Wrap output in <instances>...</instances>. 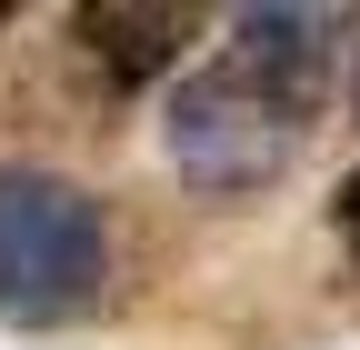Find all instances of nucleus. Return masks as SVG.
Wrapping results in <instances>:
<instances>
[{"instance_id":"obj_1","label":"nucleus","mask_w":360,"mask_h":350,"mask_svg":"<svg viewBox=\"0 0 360 350\" xmlns=\"http://www.w3.org/2000/svg\"><path fill=\"white\" fill-rule=\"evenodd\" d=\"M110 280V231L90 190L51 170H0V320H70Z\"/></svg>"},{"instance_id":"obj_3","label":"nucleus","mask_w":360,"mask_h":350,"mask_svg":"<svg viewBox=\"0 0 360 350\" xmlns=\"http://www.w3.org/2000/svg\"><path fill=\"white\" fill-rule=\"evenodd\" d=\"M90 51H101L120 80H150L180 60V40H191V11H170V0H90V11L70 20Z\"/></svg>"},{"instance_id":"obj_5","label":"nucleus","mask_w":360,"mask_h":350,"mask_svg":"<svg viewBox=\"0 0 360 350\" xmlns=\"http://www.w3.org/2000/svg\"><path fill=\"white\" fill-rule=\"evenodd\" d=\"M0 20H11V0H0Z\"/></svg>"},{"instance_id":"obj_2","label":"nucleus","mask_w":360,"mask_h":350,"mask_svg":"<svg viewBox=\"0 0 360 350\" xmlns=\"http://www.w3.org/2000/svg\"><path fill=\"white\" fill-rule=\"evenodd\" d=\"M290 150H300V101H281L240 60L180 80V101H170V160L191 170L200 190H260Z\"/></svg>"},{"instance_id":"obj_4","label":"nucleus","mask_w":360,"mask_h":350,"mask_svg":"<svg viewBox=\"0 0 360 350\" xmlns=\"http://www.w3.org/2000/svg\"><path fill=\"white\" fill-rule=\"evenodd\" d=\"M340 231L360 240V170H350V181H340Z\"/></svg>"}]
</instances>
